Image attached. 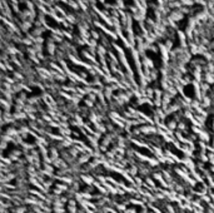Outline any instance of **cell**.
<instances>
[{
  "label": "cell",
  "instance_id": "cell-1",
  "mask_svg": "<svg viewBox=\"0 0 214 213\" xmlns=\"http://www.w3.org/2000/svg\"><path fill=\"white\" fill-rule=\"evenodd\" d=\"M69 4H70L71 5V8H74V9H78V4H77V3H74L73 1V0H69Z\"/></svg>",
  "mask_w": 214,
  "mask_h": 213
},
{
  "label": "cell",
  "instance_id": "cell-2",
  "mask_svg": "<svg viewBox=\"0 0 214 213\" xmlns=\"http://www.w3.org/2000/svg\"><path fill=\"white\" fill-rule=\"evenodd\" d=\"M92 35H93V38H94V39H98V38H99V34L96 33V32H92Z\"/></svg>",
  "mask_w": 214,
  "mask_h": 213
}]
</instances>
